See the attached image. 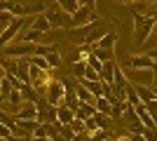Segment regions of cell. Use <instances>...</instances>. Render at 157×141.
Masks as SVG:
<instances>
[{
  "instance_id": "7",
  "label": "cell",
  "mask_w": 157,
  "mask_h": 141,
  "mask_svg": "<svg viewBox=\"0 0 157 141\" xmlns=\"http://www.w3.org/2000/svg\"><path fill=\"white\" fill-rule=\"evenodd\" d=\"M17 118H24V120H38V101H24L21 111L17 113Z\"/></svg>"
},
{
  "instance_id": "17",
  "label": "cell",
  "mask_w": 157,
  "mask_h": 141,
  "mask_svg": "<svg viewBox=\"0 0 157 141\" xmlns=\"http://www.w3.org/2000/svg\"><path fill=\"white\" fill-rule=\"evenodd\" d=\"M94 106H96V111H101V113H105V115H110V113H113V104L105 99L103 94H101V96H96Z\"/></svg>"
},
{
  "instance_id": "6",
  "label": "cell",
  "mask_w": 157,
  "mask_h": 141,
  "mask_svg": "<svg viewBox=\"0 0 157 141\" xmlns=\"http://www.w3.org/2000/svg\"><path fill=\"white\" fill-rule=\"evenodd\" d=\"M129 66L134 68V71H152L155 59H152L150 54H138V57H131L129 59Z\"/></svg>"
},
{
  "instance_id": "21",
  "label": "cell",
  "mask_w": 157,
  "mask_h": 141,
  "mask_svg": "<svg viewBox=\"0 0 157 141\" xmlns=\"http://www.w3.org/2000/svg\"><path fill=\"white\" fill-rule=\"evenodd\" d=\"M75 92H78V96H80L82 101H89V104H94V101H96V96H94V94L89 92L85 85H78V87H75Z\"/></svg>"
},
{
  "instance_id": "1",
  "label": "cell",
  "mask_w": 157,
  "mask_h": 141,
  "mask_svg": "<svg viewBox=\"0 0 157 141\" xmlns=\"http://www.w3.org/2000/svg\"><path fill=\"white\" fill-rule=\"evenodd\" d=\"M155 17L152 14H145V12H134V42L136 45H143L150 33L155 31Z\"/></svg>"
},
{
  "instance_id": "25",
  "label": "cell",
  "mask_w": 157,
  "mask_h": 141,
  "mask_svg": "<svg viewBox=\"0 0 157 141\" xmlns=\"http://www.w3.org/2000/svg\"><path fill=\"white\" fill-rule=\"evenodd\" d=\"M45 57H47V61H49V66H52V68H56L61 64V57H59V52H56V47H52Z\"/></svg>"
},
{
  "instance_id": "31",
  "label": "cell",
  "mask_w": 157,
  "mask_h": 141,
  "mask_svg": "<svg viewBox=\"0 0 157 141\" xmlns=\"http://www.w3.org/2000/svg\"><path fill=\"white\" fill-rule=\"evenodd\" d=\"M150 14H152V17H155V24H157V5L152 7V12H150Z\"/></svg>"
},
{
  "instance_id": "28",
  "label": "cell",
  "mask_w": 157,
  "mask_h": 141,
  "mask_svg": "<svg viewBox=\"0 0 157 141\" xmlns=\"http://www.w3.org/2000/svg\"><path fill=\"white\" fill-rule=\"evenodd\" d=\"M0 139H14V132L10 125H2L0 122Z\"/></svg>"
},
{
  "instance_id": "13",
  "label": "cell",
  "mask_w": 157,
  "mask_h": 141,
  "mask_svg": "<svg viewBox=\"0 0 157 141\" xmlns=\"http://www.w3.org/2000/svg\"><path fill=\"white\" fill-rule=\"evenodd\" d=\"M101 78H103L105 82H110V85H113V80H115V59L103 61V68H101Z\"/></svg>"
},
{
  "instance_id": "19",
  "label": "cell",
  "mask_w": 157,
  "mask_h": 141,
  "mask_svg": "<svg viewBox=\"0 0 157 141\" xmlns=\"http://www.w3.org/2000/svg\"><path fill=\"white\" fill-rule=\"evenodd\" d=\"M136 94H138V99L143 101H150V99H155V94H152V87H145V85H136Z\"/></svg>"
},
{
  "instance_id": "20",
  "label": "cell",
  "mask_w": 157,
  "mask_h": 141,
  "mask_svg": "<svg viewBox=\"0 0 157 141\" xmlns=\"http://www.w3.org/2000/svg\"><path fill=\"white\" fill-rule=\"evenodd\" d=\"M94 54H96L101 61H110V59H115L113 49H105V47H98V45H94Z\"/></svg>"
},
{
  "instance_id": "10",
  "label": "cell",
  "mask_w": 157,
  "mask_h": 141,
  "mask_svg": "<svg viewBox=\"0 0 157 141\" xmlns=\"http://www.w3.org/2000/svg\"><path fill=\"white\" fill-rule=\"evenodd\" d=\"M94 113H96V106H94V104H89V101H82V99H80V106L75 108V118L87 120V118H92Z\"/></svg>"
},
{
  "instance_id": "16",
  "label": "cell",
  "mask_w": 157,
  "mask_h": 141,
  "mask_svg": "<svg viewBox=\"0 0 157 141\" xmlns=\"http://www.w3.org/2000/svg\"><path fill=\"white\" fill-rule=\"evenodd\" d=\"M115 42H117V33H115V31H108V33H105L103 38L96 42V45H98V47H105V49H113V47H115Z\"/></svg>"
},
{
  "instance_id": "27",
  "label": "cell",
  "mask_w": 157,
  "mask_h": 141,
  "mask_svg": "<svg viewBox=\"0 0 157 141\" xmlns=\"http://www.w3.org/2000/svg\"><path fill=\"white\" fill-rule=\"evenodd\" d=\"M85 80H101V73L87 64V68H85Z\"/></svg>"
},
{
  "instance_id": "15",
  "label": "cell",
  "mask_w": 157,
  "mask_h": 141,
  "mask_svg": "<svg viewBox=\"0 0 157 141\" xmlns=\"http://www.w3.org/2000/svg\"><path fill=\"white\" fill-rule=\"evenodd\" d=\"M21 94H24V101H40V92L33 87L31 82H26V85L21 87Z\"/></svg>"
},
{
  "instance_id": "26",
  "label": "cell",
  "mask_w": 157,
  "mask_h": 141,
  "mask_svg": "<svg viewBox=\"0 0 157 141\" xmlns=\"http://www.w3.org/2000/svg\"><path fill=\"white\" fill-rule=\"evenodd\" d=\"M56 2H59V5L63 7V10H66L68 14H73V12H75V10L80 7V2H78V0H56Z\"/></svg>"
},
{
  "instance_id": "12",
  "label": "cell",
  "mask_w": 157,
  "mask_h": 141,
  "mask_svg": "<svg viewBox=\"0 0 157 141\" xmlns=\"http://www.w3.org/2000/svg\"><path fill=\"white\" fill-rule=\"evenodd\" d=\"M80 85H85V87L89 89L94 96H101V94H103V85H105V80H103V78H101V80H85V78H82V80H80Z\"/></svg>"
},
{
  "instance_id": "22",
  "label": "cell",
  "mask_w": 157,
  "mask_h": 141,
  "mask_svg": "<svg viewBox=\"0 0 157 141\" xmlns=\"http://www.w3.org/2000/svg\"><path fill=\"white\" fill-rule=\"evenodd\" d=\"M85 68H87V61H75V64H73V68H71V73L75 75V78H78V80H82V78H85Z\"/></svg>"
},
{
  "instance_id": "11",
  "label": "cell",
  "mask_w": 157,
  "mask_h": 141,
  "mask_svg": "<svg viewBox=\"0 0 157 141\" xmlns=\"http://www.w3.org/2000/svg\"><path fill=\"white\" fill-rule=\"evenodd\" d=\"M31 26H33V28H38V31H42V33H49V31H52V24H49V19L45 17V12L35 14Z\"/></svg>"
},
{
  "instance_id": "30",
  "label": "cell",
  "mask_w": 157,
  "mask_h": 141,
  "mask_svg": "<svg viewBox=\"0 0 157 141\" xmlns=\"http://www.w3.org/2000/svg\"><path fill=\"white\" fill-rule=\"evenodd\" d=\"M78 2H80V5H92V7H94V2H96V0H78Z\"/></svg>"
},
{
  "instance_id": "9",
  "label": "cell",
  "mask_w": 157,
  "mask_h": 141,
  "mask_svg": "<svg viewBox=\"0 0 157 141\" xmlns=\"http://www.w3.org/2000/svg\"><path fill=\"white\" fill-rule=\"evenodd\" d=\"M73 118H75V111H73L71 106H66V104H59V106H56V120H59V122L71 125Z\"/></svg>"
},
{
  "instance_id": "2",
  "label": "cell",
  "mask_w": 157,
  "mask_h": 141,
  "mask_svg": "<svg viewBox=\"0 0 157 141\" xmlns=\"http://www.w3.org/2000/svg\"><path fill=\"white\" fill-rule=\"evenodd\" d=\"M45 17L49 19L52 28H71V14L66 12V10L56 2V0H47Z\"/></svg>"
},
{
  "instance_id": "18",
  "label": "cell",
  "mask_w": 157,
  "mask_h": 141,
  "mask_svg": "<svg viewBox=\"0 0 157 141\" xmlns=\"http://www.w3.org/2000/svg\"><path fill=\"white\" fill-rule=\"evenodd\" d=\"M94 120H96L98 129H110V127H113V120H110V115L101 113V111H96V113H94Z\"/></svg>"
},
{
  "instance_id": "24",
  "label": "cell",
  "mask_w": 157,
  "mask_h": 141,
  "mask_svg": "<svg viewBox=\"0 0 157 141\" xmlns=\"http://www.w3.org/2000/svg\"><path fill=\"white\" fill-rule=\"evenodd\" d=\"M127 101H129L131 106L141 104V99H138V94H136V85H129V82H127Z\"/></svg>"
},
{
  "instance_id": "33",
  "label": "cell",
  "mask_w": 157,
  "mask_h": 141,
  "mask_svg": "<svg viewBox=\"0 0 157 141\" xmlns=\"http://www.w3.org/2000/svg\"><path fill=\"white\" fill-rule=\"evenodd\" d=\"M155 66H157V59H155Z\"/></svg>"
},
{
  "instance_id": "3",
  "label": "cell",
  "mask_w": 157,
  "mask_h": 141,
  "mask_svg": "<svg viewBox=\"0 0 157 141\" xmlns=\"http://www.w3.org/2000/svg\"><path fill=\"white\" fill-rule=\"evenodd\" d=\"M92 21H98V17H96V12H94L92 5H80L78 10L71 14V28L85 26V24H92Z\"/></svg>"
},
{
  "instance_id": "32",
  "label": "cell",
  "mask_w": 157,
  "mask_h": 141,
  "mask_svg": "<svg viewBox=\"0 0 157 141\" xmlns=\"http://www.w3.org/2000/svg\"><path fill=\"white\" fill-rule=\"evenodd\" d=\"M122 2H136V0H122Z\"/></svg>"
},
{
  "instance_id": "8",
  "label": "cell",
  "mask_w": 157,
  "mask_h": 141,
  "mask_svg": "<svg viewBox=\"0 0 157 141\" xmlns=\"http://www.w3.org/2000/svg\"><path fill=\"white\" fill-rule=\"evenodd\" d=\"M38 120L40 122H56V106L47 101V106H38Z\"/></svg>"
},
{
  "instance_id": "29",
  "label": "cell",
  "mask_w": 157,
  "mask_h": 141,
  "mask_svg": "<svg viewBox=\"0 0 157 141\" xmlns=\"http://www.w3.org/2000/svg\"><path fill=\"white\" fill-rule=\"evenodd\" d=\"M152 85H157V66H152Z\"/></svg>"
},
{
  "instance_id": "4",
  "label": "cell",
  "mask_w": 157,
  "mask_h": 141,
  "mask_svg": "<svg viewBox=\"0 0 157 141\" xmlns=\"http://www.w3.org/2000/svg\"><path fill=\"white\" fill-rule=\"evenodd\" d=\"M35 47H38V42L19 40L17 45H5V47H0V49H2L7 57H31V54H35Z\"/></svg>"
},
{
  "instance_id": "14",
  "label": "cell",
  "mask_w": 157,
  "mask_h": 141,
  "mask_svg": "<svg viewBox=\"0 0 157 141\" xmlns=\"http://www.w3.org/2000/svg\"><path fill=\"white\" fill-rule=\"evenodd\" d=\"M40 38H42V31H38L33 26H28V31L24 28V33L19 35V40H26V42H40Z\"/></svg>"
},
{
  "instance_id": "23",
  "label": "cell",
  "mask_w": 157,
  "mask_h": 141,
  "mask_svg": "<svg viewBox=\"0 0 157 141\" xmlns=\"http://www.w3.org/2000/svg\"><path fill=\"white\" fill-rule=\"evenodd\" d=\"M12 21H14V14L10 12V10H2V12H0V31H5Z\"/></svg>"
},
{
  "instance_id": "5",
  "label": "cell",
  "mask_w": 157,
  "mask_h": 141,
  "mask_svg": "<svg viewBox=\"0 0 157 141\" xmlns=\"http://www.w3.org/2000/svg\"><path fill=\"white\" fill-rule=\"evenodd\" d=\"M63 94H66V82L52 80L45 89V101H49L52 106H59L61 101H63Z\"/></svg>"
}]
</instances>
